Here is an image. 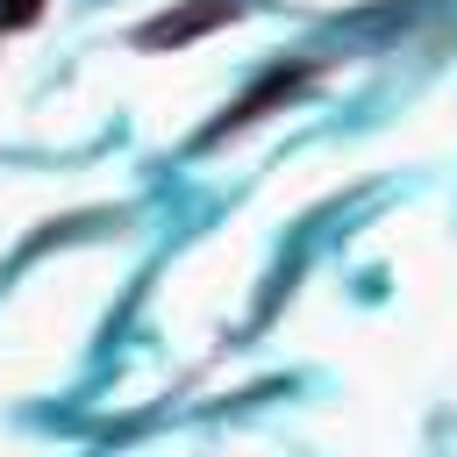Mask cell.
I'll return each mask as SVG.
<instances>
[{"instance_id":"1","label":"cell","mask_w":457,"mask_h":457,"mask_svg":"<svg viewBox=\"0 0 457 457\" xmlns=\"http://www.w3.org/2000/svg\"><path fill=\"white\" fill-rule=\"evenodd\" d=\"M236 14H250V0H200V7L157 14V21L136 29V50H186L193 36H207V29H221V21H236Z\"/></svg>"},{"instance_id":"2","label":"cell","mask_w":457,"mask_h":457,"mask_svg":"<svg viewBox=\"0 0 457 457\" xmlns=\"http://www.w3.org/2000/svg\"><path fill=\"white\" fill-rule=\"evenodd\" d=\"M50 14V0H0V36H21Z\"/></svg>"}]
</instances>
